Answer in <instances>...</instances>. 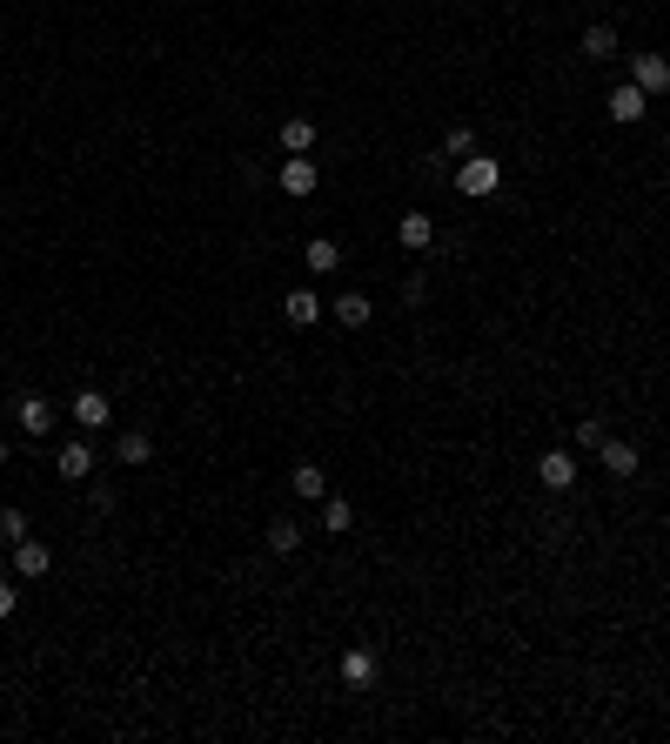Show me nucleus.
Segmentation results:
<instances>
[{
    "label": "nucleus",
    "mask_w": 670,
    "mask_h": 744,
    "mask_svg": "<svg viewBox=\"0 0 670 744\" xmlns=\"http://www.w3.org/2000/svg\"><path fill=\"white\" fill-rule=\"evenodd\" d=\"M456 188H463L469 202H490L496 188H503V168H496V155H463V168H456Z\"/></svg>",
    "instance_id": "f257e3e1"
},
{
    "label": "nucleus",
    "mask_w": 670,
    "mask_h": 744,
    "mask_svg": "<svg viewBox=\"0 0 670 744\" xmlns=\"http://www.w3.org/2000/svg\"><path fill=\"white\" fill-rule=\"evenodd\" d=\"M536 483H543L550 496H563L570 483H577V456H570V450H543V456H536Z\"/></svg>",
    "instance_id": "f03ea898"
},
{
    "label": "nucleus",
    "mask_w": 670,
    "mask_h": 744,
    "mask_svg": "<svg viewBox=\"0 0 670 744\" xmlns=\"http://www.w3.org/2000/svg\"><path fill=\"white\" fill-rule=\"evenodd\" d=\"M603 114H610L617 128H637V121H644V114H650V94H644V88H630V81H624V88H610V101H603Z\"/></svg>",
    "instance_id": "7ed1b4c3"
},
{
    "label": "nucleus",
    "mask_w": 670,
    "mask_h": 744,
    "mask_svg": "<svg viewBox=\"0 0 670 744\" xmlns=\"http://www.w3.org/2000/svg\"><path fill=\"white\" fill-rule=\"evenodd\" d=\"M630 88H644L650 101L670 94V61H664V54H637V61H630Z\"/></svg>",
    "instance_id": "20e7f679"
},
{
    "label": "nucleus",
    "mask_w": 670,
    "mask_h": 744,
    "mask_svg": "<svg viewBox=\"0 0 670 744\" xmlns=\"http://www.w3.org/2000/svg\"><path fill=\"white\" fill-rule=\"evenodd\" d=\"M597 456H603V470H610V476H637V470H644L637 443H617V436H603V443H597Z\"/></svg>",
    "instance_id": "39448f33"
},
{
    "label": "nucleus",
    "mask_w": 670,
    "mask_h": 744,
    "mask_svg": "<svg viewBox=\"0 0 670 744\" xmlns=\"http://www.w3.org/2000/svg\"><path fill=\"white\" fill-rule=\"evenodd\" d=\"M315 181H322V175H315V161H302V155H289V161H282V195L309 202V195H315Z\"/></svg>",
    "instance_id": "423d86ee"
},
{
    "label": "nucleus",
    "mask_w": 670,
    "mask_h": 744,
    "mask_svg": "<svg viewBox=\"0 0 670 744\" xmlns=\"http://www.w3.org/2000/svg\"><path fill=\"white\" fill-rule=\"evenodd\" d=\"M108 416H114V403L101 389H81V396H74V423L81 429H108Z\"/></svg>",
    "instance_id": "0eeeda50"
},
{
    "label": "nucleus",
    "mask_w": 670,
    "mask_h": 744,
    "mask_svg": "<svg viewBox=\"0 0 670 744\" xmlns=\"http://www.w3.org/2000/svg\"><path fill=\"white\" fill-rule=\"evenodd\" d=\"M289 490L302 496V503H322V496H329V476H322V463H295V470H289Z\"/></svg>",
    "instance_id": "6e6552de"
},
{
    "label": "nucleus",
    "mask_w": 670,
    "mask_h": 744,
    "mask_svg": "<svg viewBox=\"0 0 670 744\" xmlns=\"http://www.w3.org/2000/svg\"><path fill=\"white\" fill-rule=\"evenodd\" d=\"M14 570H21V577H47V570H54V550L34 543V537H21L14 543Z\"/></svg>",
    "instance_id": "1a4fd4ad"
},
{
    "label": "nucleus",
    "mask_w": 670,
    "mask_h": 744,
    "mask_svg": "<svg viewBox=\"0 0 670 744\" xmlns=\"http://www.w3.org/2000/svg\"><path fill=\"white\" fill-rule=\"evenodd\" d=\"M329 316H335V329H369V316H376V309H369V295L349 289V295H335Z\"/></svg>",
    "instance_id": "9d476101"
},
{
    "label": "nucleus",
    "mask_w": 670,
    "mask_h": 744,
    "mask_svg": "<svg viewBox=\"0 0 670 744\" xmlns=\"http://www.w3.org/2000/svg\"><path fill=\"white\" fill-rule=\"evenodd\" d=\"M148 456H155V443H148V429H121V436H114V463H128V470H141Z\"/></svg>",
    "instance_id": "9b49d317"
},
{
    "label": "nucleus",
    "mask_w": 670,
    "mask_h": 744,
    "mask_svg": "<svg viewBox=\"0 0 670 744\" xmlns=\"http://www.w3.org/2000/svg\"><path fill=\"white\" fill-rule=\"evenodd\" d=\"M315 148V121L309 114H289V121H282V155H309Z\"/></svg>",
    "instance_id": "f8f14e48"
},
{
    "label": "nucleus",
    "mask_w": 670,
    "mask_h": 744,
    "mask_svg": "<svg viewBox=\"0 0 670 744\" xmlns=\"http://www.w3.org/2000/svg\"><path fill=\"white\" fill-rule=\"evenodd\" d=\"M342 684H349V691H369V684H376V657H369V651H342Z\"/></svg>",
    "instance_id": "ddd939ff"
},
{
    "label": "nucleus",
    "mask_w": 670,
    "mask_h": 744,
    "mask_svg": "<svg viewBox=\"0 0 670 744\" xmlns=\"http://www.w3.org/2000/svg\"><path fill=\"white\" fill-rule=\"evenodd\" d=\"M282 316H289L295 329H309V322H322V302H315L309 289H289V295H282Z\"/></svg>",
    "instance_id": "4468645a"
},
{
    "label": "nucleus",
    "mask_w": 670,
    "mask_h": 744,
    "mask_svg": "<svg viewBox=\"0 0 670 744\" xmlns=\"http://www.w3.org/2000/svg\"><path fill=\"white\" fill-rule=\"evenodd\" d=\"M54 470H61V476H74V483H81V476L94 470V450H88V443H61V456H54Z\"/></svg>",
    "instance_id": "2eb2a0df"
},
{
    "label": "nucleus",
    "mask_w": 670,
    "mask_h": 744,
    "mask_svg": "<svg viewBox=\"0 0 670 744\" xmlns=\"http://www.w3.org/2000/svg\"><path fill=\"white\" fill-rule=\"evenodd\" d=\"M396 235H402V248H436V222L429 215H402Z\"/></svg>",
    "instance_id": "dca6fc26"
},
{
    "label": "nucleus",
    "mask_w": 670,
    "mask_h": 744,
    "mask_svg": "<svg viewBox=\"0 0 670 744\" xmlns=\"http://www.w3.org/2000/svg\"><path fill=\"white\" fill-rule=\"evenodd\" d=\"M268 550H275V557H295V550H302V523L275 517V523H268Z\"/></svg>",
    "instance_id": "f3484780"
},
{
    "label": "nucleus",
    "mask_w": 670,
    "mask_h": 744,
    "mask_svg": "<svg viewBox=\"0 0 670 744\" xmlns=\"http://www.w3.org/2000/svg\"><path fill=\"white\" fill-rule=\"evenodd\" d=\"M21 429H27V436H47V429H54V403H47V396H27V403H21Z\"/></svg>",
    "instance_id": "a211bd4d"
},
{
    "label": "nucleus",
    "mask_w": 670,
    "mask_h": 744,
    "mask_svg": "<svg viewBox=\"0 0 670 744\" xmlns=\"http://www.w3.org/2000/svg\"><path fill=\"white\" fill-rule=\"evenodd\" d=\"M322 530H329V537H342V530H356V510H349L342 496H322Z\"/></svg>",
    "instance_id": "6ab92c4d"
},
{
    "label": "nucleus",
    "mask_w": 670,
    "mask_h": 744,
    "mask_svg": "<svg viewBox=\"0 0 670 744\" xmlns=\"http://www.w3.org/2000/svg\"><path fill=\"white\" fill-rule=\"evenodd\" d=\"M583 54H590V61H610V54H617V27H583Z\"/></svg>",
    "instance_id": "aec40b11"
},
{
    "label": "nucleus",
    "mask_w": 670,
    "mask_h": 744,
    "mask_svg": "<svg viewBox=\"0 0 670 744\" xmlns=\"http://www.w3.org/2000/svg\"><path fill=\"white\" fill-rule=\"evenodd\" d=\"M302 262H309V269H315V275H329V269H335V262H342V248H335V242H329V235H315V242H309V248H302Z\"/></svg>",
    "instance_id": "412c9836"
},
{
    "label": "nucleus",
    "mask_w": 670,
    "mask_h": 744,
    "mask_svg": "<svg viewBox=\"0 0 670 744\" xmlns=\"http://www.w3.org/2000/svg\"><path fill=\"white\" fill-rule=\"evenodd\" d=\"M443 155H476V135H469V128H449V135H443Z\"/></svg>",
    "instance_id": "4be33fe9"
},
{
    "label": "nucleus",
    "mask_w": 670,
    "mask_h": 744,
    "mask_svg": "<svg viewBox=\"0 0 670 744\" xmlns=\"http://www.w3.org/2000/svg\"><path fill=\"white\" fill-rule=\"evenodd\" d=\"M0 537H7V543L27 537V517H21V510H0Z\"/></svg>",
    "instance_id": "5701e85b"
},
{
    "label": "nucleus",
    "mask_w": 670,
    "mask_h": 744,
    "mask_svg": "<svg viewBox=\"0 0 670 744\" xmlns=\"http://www.w3.org/2000/svg\"><path fill=\"white\" fill-rule=\"evenodd\" d=\"M603 443V423H577V450H597Z\"/></svg>",
    "instance_id": "b1692460"
},
{
    "label": "nucleus",
    "mask_w": 670,
    "mask_h": 744,
    "mask_svg": "<svg viewBox=\"0 0 670 744\" xmlns=\"http://www.w3.org/2000/svg\"><path fill=\"white\" fill-rule=\"evenodd\" d=\"M14 597H21V590H14V584H7V577H0V624L14 617Z\"/></svg>",
    "instance_id": "393cba45"
},
{
    "label": "nucleus",
    "mask_w": 670,
    "mask_h": 744,
    "mask_svg": "<svg viewBox=\"0 0 670 744\" xmlns=\"http://www.w3.org/2000/svg\"><path fill=\"white\" fill-rule=\"evenodd\" d=\"M0 463H7V436H0Z\"/></svg>",
    "instance_id": "a878e982"
}]
</instances>
